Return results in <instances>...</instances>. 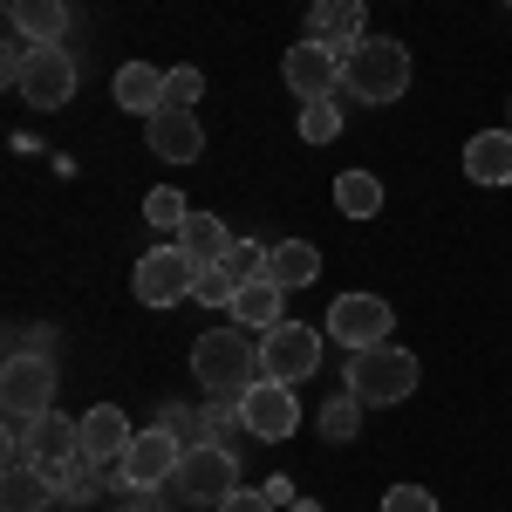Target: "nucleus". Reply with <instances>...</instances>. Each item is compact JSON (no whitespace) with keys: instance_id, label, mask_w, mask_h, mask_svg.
Instances as JSON below:
<instances>
[{"instance_id":"21","label":"nucleus","mask_w":512,"mask_h":512,"mask_svg":"<svg viewBox=\"0 0 512 512\" xmlns=\"http://www.w3.org/2000/svg\"><path fill=\"white\" fill-rule=\"evenodd\" d=\"M117 103L130 110V117L164 110V69H151V62H123L117 69Z\"/></svg>"},{"instance_id":"23","label":"nucleus","mask_w":512,"mask_h":512,"mask_svg":"<svg viewBox=\"0 0 512 512\" xmlns=\"http://www.w3.org/2000/svg\"><path fill=\"white\" fill-rule=\"evenodd\" d=\"M315 274H321V253L308 239H280L274 260H267V280H280V287H308Z\"/></svg>"},{"instance_id":"30","label":"nucleus","mask_w":512,"mask_h":512,"mask_svg":"<svg viewBox=\"0 0 512 512\" xmlns=\"http://www.w3.org/2000/svg\"><path fill=\"white\" fill-rule=\"evenodd\" d=\"M355 431H362V403H355V396H335V403L321 410V437H328V444H349Z\"/></svg>"},{"instance_id":"14","label":"nucleus","mask_w":512,"mask_h":512,"mask_svg":"<svg viewBox=\"0 0 512 512\" xmlns=\"http://www.w3.org/2000/svg\"><path fill=\"white\" fill-rule=\"evenodd\" d=\"M130 417H123L117 403H96V410H82V458L89 465H123V451H130Z\"/></svg>"},{"instance_id":"13","label":"nucleus","mask_w":512,"mask_h":512,"mask_svg":"<svg viewBox=\"0 0 512 512\" xmlns=\"http://www.w3.org/2000/svg\"><path fill=\"white\" fill-rule=\"evenodd\" d=\"M144 144H151L158 158H171V164L205 158V130H198V117H192V110H171V103L144 117Z\"/></svg>"},{"instance_id":"29","label":"nucleus","mask_w":512,"mask_h":512,"mask_svg":"<svg viewBox=\"0 0 512 512\" xmlns=\"http://www.w3.org/2000/svg\"><path fill=\"white\" fill-rule=\"evenodd\" d=\"M233 294H239V280L212 260V267H198V287H192V301L198 308H233Z\"/></svg>"},{"instance_id":"19","label":"nucleus","mask_w":512,"mask_h":512,"mask_svg":"<svg viewBox=\"0 0 512 512\" xmlns=\"http://www.w3.org/2000/svg\"><path fill=\"white\" fill-rule=\"evenodd\" d=\"M226 315H233L239 328H260V335H267V328H280V321H287V287H280V280H246V287L233 294V308H226Z\"/></svg>"},{"instance_id":"18","label":"nucleus","mask_w":512,"mask_h":512,"mask_svg":"<svg viewBox=\"0 0 512 512\" xmlns=\"http://www.w3.org/2000/svg\"><path fill=\"white\" fill-rule=\"evenodd\" d=\"M7 21L28 48H48L69 35V0H7Z\"/></svg>"},{"instance_id":"6","label":"nucleus","mask_w":512,"mask_h":512,"mask_svg":"<svg viewBox=\"0 0 512 512\" xmlns=\"http://www.w3.org/2000/svg\"><path fill=\"white\" fill-rule=\"evenodd\" d=\"M185 451H192V444H185V437L171 431V424H158V431H137L110 485H144V492H158V485H171V478H178Z\"/></svg>"},{"instance_id":"25","label":"nucleus","mask_w":512,"mask_h":512,"mask_svg":"<svg viewBox=\"0 0 512 512\" xmlns=\"http://www.w3.org/2000/svg\"><path fill=\"white\" fill-rule=\"evenodd\" d=\"M96 472H103V465H89V458L55 465V472H48V485H55V506H82V499L96 492Z\"/></svg>"},{"instance_id":"7","label":"nucleus","mask_w":512,"mask_h":512,"mask_svg":"<svg viewBox=\"0 0 512 512\" xmlns=\"http://www.w3.org/2000/svg\"><path fill=\"white\" fill-rule=\"evenodd\" d=\"M321 369V335L315 328H301V321H280L260 335V376H274V383H308Z\"/></svg>"},{"instance_id":"20","label":"nucleus","mask_w":512,"mask_h":512,"mask_svg":"<svg viewBox=\"0 0 512 512\" xmlns=\"http://www.w3.org/2000/svg\"><path fill=\"white\" fill-rule=\"evenodd\" d=\"M465 178L472 185H512V130H478L465 144Z\"/></svg>"},{"instance_id":"5","label":"nucleus","mask_w":512,"mask_h":512,"mask_svg":"<svg viewBox=\"0 0 512 512\" xmlns=\"http://www.w3.org/2000/svg\"><path fill=\"white\" fill-rule=\"evenodd\" d=\"M171 492L185 499V506H226L239 492V458L226 451V444H192L185 451V465H178V478H171Z\"/></svg>"},{"instance_id":"27","label":"nucleus","mask_w":512,"mask_h":512,"mask_svg":"<svg viewBox=\"0 0 512 512\" xmlns=\"http://www.w3.org/2000/svg\"><path fill=\"white\" fill-rule=\"evenodd\" d=\"M144 219L178 239V226L192 219V205H185V192H171V185H151V198H144Z\"/></svg>"},{"instance_id":"22","label":"nucleus","mask_w":512,"mask_h":512,"mask_svg":"<svg viewBox=\"0 0 512 512\" xmlns=\"http://www.w3.org/2000/svg\"><path fill=\"white\" fill-rule=\"evenodd\" d=\"M178 246H185L192 260H205V267H212V260H226L233 233H226V219H212V212H198V205H192V219L178 226Z\"/></svg>"},{"instance_id":"34","label":"nucleus","mask_w":512,"mask_h":512,"mask_svg":"<svg viewBox=\"0 0 512 512\" xmlns=\"http://www.w3.org/2000/svg\"><path fill=\"white\" fill-rule=\"evenodd\" d=\"M123 512H164V499L144 492V485H123Z\"/></svg>"},{"instance_id":"28","label":"nucleus","mask_w":512,"mask_h":512,"mask_svg":"<svg viewBox=\"0 0 512 512\" xmlns=\"http://www.w3.org/2000/svg\"><path fill=\"white\" fill-rule=\"evenodd\" d=\"M301 137H308V144H335V137H342V110H335V96L301 103Z\"/></svg>"},{"instance_id":"4","label":"nucleus","mask_w":512,"mask_h":512,"mask_svg":"<svg viewBox=\"0 0 512 512\" xmlns=\"http://www.w3.org/2000/svg\"><path fill=\"white\" fill-rule=\"evenodd\" d=\"M198 267H205V260H192L178 239H164V246H151V253L137 260V274H130V294H137L144 308H178V301H192Z\"/></svg>"},{"instance_id":"11","label":"nucleus","mask_w":512,"mask_h":512,"mask_svg":"<svg viewBox=\"0 0 512 512\" xmlns=\"http://www.w3.org/2000/svg\"><path fill=\"white\" fill-rule=\"evenodd\" d=\"M0 403L14 417H48L55 410V362L48 355H7L0 369Z\"/></svg>"},{"instance_id":"8","label":"nucleus","mask_w":512,"mask_h":512,"mask_svg":"<svg viewBox=\"0 0 512 512\" xmlns=\"http://www.w3.org/2000/svg\"><path fill=\"white\" fill-rule=\"evenodd\" d=\"M21 103H35V110H62L69 96H76V55L62 48V41H48V48H28V62H21Z\"/></svg>"},{"instance_id":"3","label":"nucleus","mask_w":512,"mask_h":512,"mask_svg":"<svg viewBox=\"0 0 512 512\" xmlns=\"http://www.w3.org/2000/svg\"><path fill=\"white\" fill-rule=\"evenodd\" d=\"M410 390H417V355L410 349H396V342H383V349H355L349 396L362 403V410H390V403H403Z\"/></svg>"},{"instance_id":"32","label":"nucleus","mask_w":512,"mask_h":512,"mask_svg":"<svg viewBox=\"0 0 512 512\" xmlns=\"http://www.w3.org/2000/svg\"><path fill=\"white\" fill-rule=\"evenodd\" d=\"M383 512H437V499L424 485H390V492H383Z\"/></svg>"},{"instance_id":"33","label":"nucleus","mask_w":512,"mask_h":512,"mask_svg":"<svg viewBox=\"0 0 512 512\" xmlns=\"http://www.w3.org/2000/svg\"><path fill=\"white\" fill-rule=\"evenodd\" d=\"M219 512H280V506L267 499V492H260V485H239V492H233V499H226Z\"/></svg>"},{"instance_id":"15","label":"nucleus","mask_w":512,"mask_h":512,"mask_svg":"<svg viewBox=\"0 0 512 512\" xmlns=\"http://www.w3.org/2000/svg\"><path fill=\"white\" fill-rule=\"evenodd\" d=\"M69 458H82V417H62V410L35 417V431H28V465L55 472V465H69Z\"/></svg>"},{"instance_id":"24","label":"nucleus","mask_w":512,"mask_h":512,"mask_svg":"<svg viewBox=\"0 0 512 512\" xmlns=\"http://www.w3.org/2000/svg\"><path fill=\"white\" fill-rule=\"evenodd\" d=\"M335 205H342L349 219H376V212H383V178H376V171H342V178H335Z\"/></svg>"},{"instance_id":"16","label":"nucleus","mask_w":512,"mask_h":512,"mask_svg":"<svg viewBox=\"0 0 512 512\" xmlns=\"http://www.w3.org/2000/svg\"><path fill=\"white\" fill-rule=\"evenodd\" d=\"M362 28H369V7H362V0H315V7H308V41H328V48H342V55L362 41Z\"/></svg>"},{"instance_id":"10","label":"nucleus","mask_w":512,"mask_h":512,"mask_svg":"<svg viewBox=\"0 0 512 512\" xmlns=\"http://www.w3.org/2000/svg\"><path fill=\"white\" fill-rule=\"evenodd\" d=\"M239 403V424L260 437V444H280V437H294V424H301V403H294V390L287 383H274V376H260L246 396H233Z\"/></svg>"},{"instance_id":"35","label":"nucleus","mask_w":512,"mask_h":512,"mask_svg":"<svg viewBox=\"0 0 512 512\" xmlns=\"http://www.w3.org/2000/svg\"><path fill=\"white\" fill-rule=\"evenodd\" d=\"M260 492H267L274 506H294V499H301V492H294V478H260Z\"/></svg>"},{"instance_id":"9","label":"nucleus","mask_w":512,"mask_h":512,"mask_svg":"<svg viewBox=\"0 0 512 512\" xmlns=\"http://www.w3.org/2000/svg\"><path fill=\"white\" fill-rule=\"evenodd\" d=\"M390 328H396V315H390L383 294H342V301L328 308V335H335L342 349H383Z\"/></svg>"},{"instance_id":"36","label":"nucleus","mask_w":512,"mask_h":512,"mask_svg":"<svg viewBox=\"0 0 512 512\" xmlns=\"http://www.w3.org/2000/svg\"><path fill=\"white\" fill-rule=\"evenodd\" d=\"M287 512H321V506H315V499H294V506H287Z\"/></svg>"},{"instance_id":"17","label":"nucleus","mask_w":512,"mask_h":512,"mask_svg":"<svg viewBox=\"0 0 512 512\" xmlns=\"http://www.w3.org/2000/svg\"><path fill=\"white\" fill-rule=\"evenodd\" d=\"M0 512H55L48 472L28 465V458H7V472H0Z\"/></svg>"},{"instance_id":"1","label":"nucleus","mask_w":512,"mask_h":512,"mask_svg":"<svg viewBox=\"0 0 512 512\" xmlns=\"http://www.w3.org/2000/svg\"><path fill=\"white\" fill-rule=\"evenodd\" d=\"M192 376L212 396H246L260 383V349L246 342V328H205L192 342Z\"/></svg>"},{"instance_id":"31","label":"nucleus","mask_w":512,"mask_h":512,"mask_svg":"<svg viewBox=\"0 0 512 512\" xmlns=\"http://www.w3.org/2000/svg\"><path fill=\"white\" fill-rule=\"evenodd\" d=\"M198 96H205V69H192V62L185 69H164V103L171 110H192Z\"/></svg>"},{"instance_id":"26","label":"nucleus","mask_w":512,"mask_h":512,"mask_svg":"<svg viewBox=\"0 0 512 512\" xmlns=\"http://www.w3.org/2000/svg\"><path fill=\"white\" fill-rule=\"evenodd\" d=\"M267 260H274V246H260V239H233L219 267H226V274L246 287V280H267Z\"/></svg>"},{"instance_id":"12","label":"nucleus","mask_w":512,"mask_h":512,"mask_svg":"<svg viewBox=\"0 0 512 512\" xmlns=\"http://www.w3.org/2000/svg\"><path fill=\"white\" fill-rule=\"evenodd\" d=\"M280 76H287V89H294L301 103L335 96V89H342V48H328V41H294L287 62H280Z\"/></svg>"},{"instance_id":"2","label":"nucleus","mask_w":512,"mask_h":512,"mask_svg":"<svg viewBox=\"0 0 512 512\" xmlns=\"http://www.w3.org/2000/svg\"><path fill=\"white\" fill-rule=\"evenodd\" d=\"M342 89L362 96V103H396L410 89V48L390 35H362L342 55Z\"/></svg>"}]
</instances>
